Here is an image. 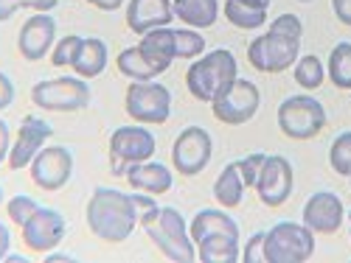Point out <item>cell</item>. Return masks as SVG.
I'll return each mask as SVG.
<instances>
[{
	"label": "cell",
	"mask_w": 351,
	"mask_h": 263,
	"mask_svg": "<svg viewBox=\"0 0 351 263\" xmlns=\"http://www.w3.org/2000/svg\"><path fill=\"white\" fill-rule=\"evenodd\" d=\"M87 230L104 244H124L135 227H138V210L132 193H124L119 188L99 185L87 202Z\"/></svg>",
	"instance_id": "6da1fadb"
},
{
	"label": "cell",
	"mask_w": 351,
	"mask_h": 263,
	"mask_svg": "<svg viewBox=\"0 0 351 263\" xmlns=\"http://www.w3.org/2000/svg\"><path fill=\"white\" fill-rule=\"evenodd\" d=\"M237 79H239V62L228 48L206 51L202 56H197L186 70L189 93L202 104L217 101Z\"/></svg>",
	"instance_id": "7a4b0ae2"
},
{
	"label": "cell",
	"mask_w": 351,
	"mask_h": 263,
	"mask_svg": "<svg viewBox=\"0 0 351 263\" xmlns=\"http://www.w3.org/2000/svg\"><path fill=\"white\" fill-rule=\"evenodd\" d=\"M141 230L146 232L160 255L171 263H191L197 260V244L191 241L189 224L180 210L174 208H158L152 216L141 219Z\"/></svg>",
	"instance_id": "3957f363"
},
{
	"label": "cell",
	"mask_w": 351,
	"mask_h": 263,
	"mask_svg": "<svg viewBox=\"0 0 351 263\" xmlns=\"http://www.w3.org/2000/svg\"><path fill=\"white\" fill-rule=\"evenodd\" d=\"M276 121L289 140H315L326 129V109L315 96H289L278 104Z\"/></svg>",
	"instance_id": "277c9868"
},
{
	"label": "cell",
	"mask_w": 351,
	"mask_h": 263,
	"mask_svg": "<svg viewBox=\"0 0 351 263\" xmlns=\"http://www.w3.org/2000/svg\"><path fill=\"white\" fill-rule=\"evenodd\" d=\"M315 255V232L298 221H278L267 230L265 260L267 263H306Z\"/></svg>",
	"instance_id": "5b68a950"
},
{
	"label": "cell",
	"mask_w": 351,
	"mask_h": 263,
	"mask_svg": "<svg viewBox=\"0 0 351 263\" xmlns=\"http://www.w3.org/2000/svg\"><path fill=\"white\" fill-rule=\"evenodd\" d=\"M298 56H301V40L276 31V28H267L265 34H258L247 45V62L258 73H284L298 62Z\"/></svg>",
	"instance_id": "8992f818"
},
{
	"label": "cell",
	"mask_w": 351,
	"mask_h": 263,
	"mask_svg": "<svg viewBox=\"0 0 351 263\" xmlns=\"http://www.w3.org/2000/svg\"><path fill=\"white\" fill-rule=\"evenodd\" d=\"M90 84L82 76L45 79L32 87V104L45 112H79L90 104Z\"/></svg>",
	"instance_id": "52a82bcc"
},
{
	"label": "cell",
	"mask_w": 351,
	"mask_h": 263,
	"mask_svg": "<svg viewBox=\"0 0 351 263\" xmlns=\"http://www.w3.org/2000/svg\"><path fill=\"white\" fill-rule=\"evenodd\" d=\"M158 152V137L143 124L119 126L110 135V171L115 177H124L132 163L152 160Z\"/></svg>",
	"instance_id": "ba28073f"
},
{
	"label": "cell",
	"mask_w": 351,
	"mask_h": 263,
	"mask_svg": "<svg viewBox=\"0 0 351 263\" xmlns=\"http://www.w3.org/2000/svg\"><path fill=\"white\" fill-rule=\"evenodd\" d=\"M124 109L135 124L143 126H160L171 118V93L158 79L152 81H132L127 87Z\"/></svg>",
	"instance_id": "9c48e42d"
},
{
	"label": "cell",
	"mask_w": 351,
	"mask_h": 263,
	"mask_svg": "<svg viewBox=\"0 0 351 263\" xmlns=\"http://www.w3.org/2000/svg\"><path fill=\"white\" fill-rule=\"evenodd\" d=\"M214 154V137L202 126H186L171 143V168L180 177H199Z\"/></svg>",
	"instance_id": "30bf717a"
},
{
	"label": "cell",
	"mask_w": 351,
	"mask_h": 263,
	"mask_svg": "<svg viewBox=\"0 0 351 263\" xmlns=\"http://www.w3.org/2000/svg\"><path fill=\"white\" fill-rule=\"evenodd\" d=\"M261 107V93L250 79H237L228 90L211 101L214 118L225 126H245L256 118V112Z\"/></svg>",
	"instance_id": "8fae6325"
},
{
	"label": "cell",
	"mask_w": 351,
	"mask_h": 263,
	"mask_svg": "<svg viewBox=\"0 0 351 263\" xmlns=\"http://www.w3.org/2000/svg\"><path fill=\"white\" fill-rule=\"evenodd\" d=\"M292 191H295V171H292V163L284 154H267L265 168H261L258 182H256V193H258L261 204H265V208H284Z\"/></svg>",
	"instance_id": "7c38bea8"
},
{
	"label": "cell",
	"mask_w": 351,
	"mask_h": 263,
	"mask_svg": "<svg viewBox=\"0 0 351 263\" xmlns=\"http://www.w3.org/2000/svg\"><path fill=\"white\" fill-rule=\"evenodd\" d=\"M28 174H32L37 188L48 193L62 191L73 177V154L68 146H45L28 165Z\"/></svg>",
	"instance_id": "4fadbf2b"
},
{
	"label": "cell",
	"mask_w": 351,
	"mask_h": 263,
	"mask_svg": "<svg viewBox=\"0 0 351 263\" xmlns=\"http://www.w3.org/2000/svg\"><path fill=\"white\" fill-rule=\"evenodd\" d=\"M53 137V129L48 121L37 118V115H25L17 126V135L12 140V152H9V160L6 165L12 171H20V168H28L32 160L45 149L48 140Z\"/></svg>",
	"instance_id": "5bb4252c"
},
{
	"label": "cell",
	"mask_w": 351,
	"mask_h": 263,
	"mask_svg": "<svg viewBox=\"0 0 351 263\" xmlns=\"http://www.w3.org/2000/svg\"><path fill=\"white\" fill-rule=\"evenodd\" d=\"M20 232H23V244L32 252H51L65 241L68 221L60 210L40 204V210L25 221V227H20Z\"/></svg>",
	"instance_id": "9a60e30c"
},
{
	"label": "cell",
	"mask_w": 351,
	"mask_h": 263,
	"mask_svg": "<svg viewBox=\"0 0 351 263\" xmlns=\"http://www.w3.org/2000/svg\"><path fill=\"white\" fill-rule=\"evenodd\" d=\"M56 45V20L51 12H34L17 34V51L25 62H43Z\"/></svg>",
	"instance_id": "2e32d148"
},
{
	"label": "cell",
	"mask_w": 351,
	"mask_h": 263,
	"mask_svg": "<svg viewBox=\"0 0 351 263\" xmlns=\"http://www.w3.org/2000/svg\"><path fill=\"white\" fill-rule=\"evenodd\" d=\"M301 216H304V224L315 232V236L317 232L320 236H335L346 221V204L332 191H317L306 199Z\"/></svg>",
	"instance_id": "e0dca14e"
},
{
	"label": "cell",
	"mask_w": 351,
	"mask_h": 263,
	"mask_svg": "<svg viewBox=\"0 0 351 263\" xmlns=\"http://www.w3.org/2000/svg\"><path fill=\"white\" fill-rule=\"evenodd\" d=\"M174 20L171 0H130L127 3V28L132 34L143 37L152 28L169 25Z\"/></svg>",
	"instance_id": "ac0fdd59"
},
{
	"label": "cell",
	"mask_w": 351,
	"mask_h": 263,
	"mask_svg": "<svg viewBox=\"0 0 351 263\" xmlns=\"http://www.w3.org/2000/svg\"><path fill=\"white\" fill-rule=\"evenodd\" d=\"M127 182L132 191H143V193H169L174 188V177H171V168L163 163H152V160H143V163H132L127 168Z\"/></svg>",
	"instance_id": "d6986e66"
},
{
	"label": "cell",
	"mask_w": 351,
	"mask_h": 263,
	"mask_svg": "<svg viewBox=\"0 0 351 263\" xmlns=\"http://www.w3.org/2000/svg\"><path fill=\"white\" fill-rule=\"evenodd\" d=\"M141 51L146 53V59H149L152 65H158L163 73L171 68L174 59H180V53H178V28H152L149 34H143L141 37Z\"/></svg>",
	"instance_id": "ffe728a7"
},
{
	"label": "cell",
	"mask_w": 351,
	"mask_h": 263,
	"mask_svg": "<svg viewBox=\"0 0 351 263\" xmlns=\"http://www.w3.org/2000/svg\"><path fill=\"white\" fill-rule=\"evenodd\" d=\"M174 17L189 28H211L222 14L219 0H171Z\"/></svg>",
	"instance_id": "44dd1931"
},
{
	"label": "cell",
	"mask_w": 351,
	"mask_h": 263,
	"mask_svg": "<svg viewBox=\"0 0 351 263\" xmlns=\"http://www.w3.org/2000/svg\"><path fill=\"white\" fill-rule=\"evenodd\" d=\"M107 62H110L107 42L99 37H84L76 51V59H73V73L82 79H96L104 73Z\"/></svg>",
	"instance_id": "7402d4cb"
},
{
	"label": "cell",
	"mask_w": 351,
	"mask_h": 263,
	"mask_svg": "<svg viewBox=\"0 0 351 263\" xmlns=\"http://www.w3.org/2000/svg\"><path fill=\"white\" fill-rule=\"evenodd\" d=\"M239 255V236L230 232H217L197 241V260L199 263H237Z\"/></svg>",
	"instance_id": "603a6c76"
},
{
	"label": "cell",
	"mask_w": 351,
	"mask_h": 263,
	"mask_svg": "<svg viewBox=\"0 0 351 263\" xmlns=\"http://www.w3.org/2000/svg\"><path fill=\"white\" fill-rule=\"evenodd\" d=\"M189 232H191V241L197 244L199 238L206 236H217V232H230V236H239V224L228 210H217V208H208V210H199L191 224H189Z\"/></svg>",
	"instance_id": "cb8c5ba5"
},
{
	"label": "cell",
	"mask_w": 351,
	"mask_h": 263,
	"mask_svg": "<svg viewBox=\"0 0 351 263\" xmlns=\"http://www.w3.org/2000/svg\"><path fill=\"white\" fill-rule=\"evenodd\" d=\"M245 180H242V174H239V165L237 163H228L222 171H219V177L214 182V199L219 208L225 210H233V208H239L242 199H245Z\"/></svg>",
	"instance_id": "d4e9b609"
},
{
	"label": "cell",
	"mask_w": 351,
	"mask_h": 263,
	"mask_svg": "<svg viewBox=\"0 0 351 263\" xmlns=\"http://www.w3.org/2000/svg\"><path fill=\"white\" fill-rule=\"evenodd\" d=\"M115 65H119V73L130 81H152L158 76H163V70L158 65H152L149 59H146V53L141 51V45H130L119 53V59H115Z\"/></svg>",
	"instance_id": "484cf974"
},
{
	"label": "cell",
	"mask_w": 351,
	"mask_h": 263,
	"mask_svg": "<svg viewBox=\"0 0 351 263\" xmlns=\"http://www.w3.org/2000/svg\"><path fill=\"white\" fill-rule=\"evenodd\" d=\"M267 12L270 9H253V6L237 3V0H225L222 3L225 20L233 28H239V31H256V28H265L267 25Z\"/></svg>",
	"instance_id": "4316f807"
},
{
	"label": "cell",
	"mask_w": 351,
	"mask_h": 263,
	"mask_svg": "<svg viewBox=\"0 0 351 263\" xmlns=\"http://www.w3.org/2000/svg\"><path fill=\"white\" fill-rule=\"evenodd\" d=\"M292 76H295V84L301 90L315 93L317 87H324V81H326V68L320 62V56L304 53V56H298V62L292 65Z\"/></svg>",
	"instance_id": "83f0119b"
},
{
	"label": "cell",
	"mask_w": 351,
	"mask_h": 263,
	"mask_svg": "<svg viewBox=\"0 0 351 263\" xmlns=\"http://www.w3.org/2000/svg\"><path fill=\"white\" fill-rule=\"evenodd\" d=\"M329 81L337 90L351 93V42H337L329 53Z\"/></svg>",
	"instance_id": "f1b7e54d"
},
{
	"label": "cell",
	"mask_w": 351,
	"mask_h": 263,
	"mask_svg": "<svg viewBox=\"0 0 351 263\" xmlns=\"http://www.w3.org/2000/svg\"><path fill=\"white\" fill-rule=\"evenodd\" d=\"M329 165H332L335 174H340V177H348L351 174V132H340L332 140Z\"/></svg>",
	"instance_id": "f546056e"
},
{
	"label": "cell",
	"mask_w": 351,
	"mask_h": 263,
	"mask_svg": "<svg viewBox=\"0 0 351 263\" xmlns=\"http://www.w3.org/2000/svg\"><path fill=\"white\" fill-rule=\"evenodd\" d=\"M60 0H0V23L12 20L17 12L32 9V12H53Z\"/></svg>",
	"instance_id": "4dcf8cb0"
},
{
	"label": "cell",
	"mask_w": 351,
	"mask_h": 263,
	"mask_svg": "<svg viewBox=\"0 0 351 263\" xmlns=\"http://www.w3.org/2000/svg\"><path fill=\"white\" fill-rule=\"evenodd\" d=\"M37 210H40V204L32 196H25V193H17V196H12L6 202V213L14 221V227H25V221L32 219Z\"/></svg>",
	"instance_id": "1f68e13d"
},
{
	"label": "cell",
	"mask_w": 351,
	"mask_h": 263,
	"mask_svg": "<svg viewBox=\"0 0 351 263\" xmlns=\"http://www.w3.org/2000/svg\"><path fill=\"white\" fill-rule=\"evenodd\" d=\"M79 45H82V37H76V34H65V37H60V42H56L53 51H51V62H53V68H73V59H76Z\"/></svg>",
	"instance_id": "d6a6232c"
},
{
	"label": "cell",
	"mask_w": 351,
	"mask_h": 263,
	"mask_svg": "<svg viewBox=\"0 0 351 263\" xmlns=\"http://www.w3.org/2000/svg\"><path fill=\"white\" fill-rule=\"evenodd\" d=\"M265 160H267V154H261V152H253V154H247V157L237 160L239 174H242V180H245V185H247V188H256L258 174H261V168H265Z\"/></svg>",
	"instance_id": "836d02e7"
},
{
	"label": "cell",
	"mask_w": 351,
	"mask_h": 263,
	"mask_svg": "<svg viewBox=\"0 0 351 263\" xmlns=\"http://www.w3.org/2000/svg\"><path fill=\"white\" fill-rule=\"evenodd\" d=\"M265 238H267V230L265 232H253L247 238L245 249H242V260L245 263H261L265 260Z\"/></svg>",
	"instance_id": "e575fe53"
},
{
	"label": "cell",
	"mask_w": 351,
	"mask_h": 263,
	"mask_svg": "<svg viewBox=\"0 0 351 263\" xmlns=\"http://www.w3.org/2000/svg\"><path fill=\"white\" fill-rule=\"evenodd\" d=\"M270 28H276V31H284V34H289V37L304 40V23H301L298 14H281V17H276V20L270 23Z\"/></svg>",
	"instance_id": "d590c367"
},
{
	"label": "cell",
	"mask_w": 351,
	"mask_h": 263,
	"mask_svg": "<svg viewBox=\"0 0 351 263\" xmlns=\"http://www.w3.org/2000/svg\"><path fill=\"white\" fill-rule=\"evenodd\" d=\"M132 202H135V210H138V224H141V219H146V216H152L160 204L155 202V196L152 193H143V191H135L132 193Z\"/></svg>",
	"instance_id": "8d00e7d4"
},
{
	"label": "cell",
	"mask_w": 351,
	"mask_h": 263,
	"mask_svg": "<svg viewBox=\"0 0 351 263\" xmlns=\"http://www.w3.org/2000/svg\"><path fill=\"white\" fill-rule=\"evenodd\" d=\"M14 104V81L0 70V112L9 109Z\"/></svg>",
	"instance_id": "74e56055"
},
{
	"label": "cell",
	"mask_w": 351,
	"mask_h": 263,
	"mask_svg": "<svg viewBox=\"0 0 351 263\" xmlns=\"http://www.w3.org/2000/svg\"><path fill=\"white\" fill-rule=\"evenodd\" d=\"M9 152H12V129L3 118H0V163L9 160Z\"/></svg>",
	"instance_id": "f35d334b"
},
{
	"label": "cell",
	"mask_w": 351,
	"mask_h": 263,
	"mask_svg": "<svg viewBox=\"0 0 351 263\" xmlns=\"http://www.w3.org/2000/svg\"><path fill=\"white\" fill-rule=\"evenodd\" d=\"M332 12L346 28H351V0H332Z\"/></svg>",
	"instance_id": "ab89813d"
},
{
	"label": "cell",
	"mask_w": 351,
	"mask_h": 263,
	"mask_svg": "<svg viewBox=\"0 0 351 263\" xmlns=\"http://www.w3.org/2000/svg\"><path fill=\"white\" fill-rule=\"evenodd\" d=\"M12 252V230L0 221V263L6 260V255Z\"/></svg>",
	"instance_id": "60d3db41"
},
{
	"label": "cell",
	"mask_w": 351,
	"mask_h": 263,
	"mask_svg": "<svg viewBox=\"0 0 351 263\" xmlns=\"http://www.w3.org/2000/svg\"><path fill=\"white\" fill-rule=\"evenodd\" d=\"M87 6H93L99 12H119L124 6V0H87Z\"/></svg>",
	"instance_id": "b9f144b4"
},
{
	"label": "cell",
	"mask_w": 351,
	"mask_h": 263,
	"mask_svg": "<svg viewBox=\"0 0 351 263\" xmlns=\"http://www.w3.org/2000/svg\"><path fill=\"white\" fill-rule=\"evenodd\" d=\"M73 260H76L73 255H62V252H60V255H56V252L45 255V263H73Z\"/></svg>",
	"instance_id": "7bdbcfd3"
},
{
	"label": "cell",
	"mask_w": 351,
	"mask_h": 263,
	"mask_svg": "<svg viewBox=\"0 0 351 263\" xmlns=\"http://www.w3.org/2000/svg\"><path fill=\"white\" fill-rule=\"evenodd\" d=\"M237 3H245V6H253V9H270L273 0H237Z\"/></svg>",
	"instance_id": "ee69618b"
},
{
	"label": "cell",
	"mask_w": 351,
	"mask_h": 263,
	"mask_svg": "<svg viewBox=\"0 0 351 263\" xmlns=\"http://www.w3.org/2000/svg\"><path fill=\"white\" fill-rule=\"evenodd\" d=\"M0 208H3V185H0Z\"/></svg>",
	"instance_id": "f6af8a7d"
},
{
	"label": "cell",
	"mask_w": 351,
	"mask_h": 263,
	"mask_svg": "<svg viewBox=\"0 0 351 263\" xmlns=\"http://www.w3.org/2000/svg\"><path fill=\"white\" fill-rule=\"evenodd\" d=\"M346 219H348V236H351V210H348V216H346Z\"/></svg>",
	"instance_id": "bcb514c9"
},
{
	"label": "cell",
	"mask_w": 351,
	"mask_h": 263,
	"mask_svg": "<svg viewBox=\"0 0 351 263\" xmlns=\"http://www.w3.org/2000/svg\"><path fill=\"white\" fill-rule=\"evenodd\" d=\"M298 3H312V0H298Z\"/></svg>",
	"instance_id": "7dc6e473"
},
{
	"label": "cell",
	"mask_w": 351,
	"mask_h": 263,
	"mask_svg": "<svg viewBox=\"0 0 351 263\" xmlns=\"http://www.w3.org/2000/svg\"><path fill=\"white\" fill-rule=\"evenodd\" d=\"M348 182H351V174H348Z\"/></svg>",
	"instance_id": "c3c4849f"
}]
</instances>
